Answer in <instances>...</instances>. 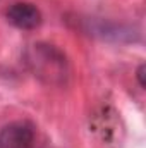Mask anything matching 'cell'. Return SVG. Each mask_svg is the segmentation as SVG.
I'll return each instance as SVG.
<instances>
[{"instance_id":"6da1fadb","label":"cell","mask_w":146,"mask_h":148,"mask_svg":"<svg viewBox=\"0 0 146 148\" xmlns=\"http://www.w3.org/2000/svg\"><path fill=\"white\" fill-rule=\"evenodd\" d=\"M24 62L35 77L43 81L45 84L62 86L69 79V60L65 53L50 43L38 41L26 48Z\"/></svg>"},{"instance_id":"7a4b0ae2","label":"cell","mask_w":146,"mask_h":148,"mask_svg":"<svg viewBox=\"0 0 146 148\" xmlns=\"http://www.w3.org/2000/svg\"><path fill=\"white\" fill-rule=\"evenodd\" d=\"M35 126L28 121H14L0 129V148H33Z\"/></svg>"},{"instance_id":"3957f363","label":"cell","mask_w":146,"mask_h":148,"mask_svg":"<svg viewBox=\"0 0 146 148\" xmlns=\"http://www.w3.org/2000/svg\"><path fill=\"white\" fill-rule=\"evenodd\" d=\"M7 21L19 29H35L41 24V12L35 3L17 2L12 3L5 12Z\"/></svg>"},{"instance_id":"277c9868","label":"cell","mask_w":146,"mask_h":148,"mask_svg":"<svg viewBox=\"0 0 146 148\" xmlns=\"http://www.w3.org/2000/svg\"><path fill=\"white\" fill-rule=\"evenodd\" d=\"M136 76H138V79H139L141 88H145V86H146V81H145V66H143V64L139 66V69H138V74H136Z\"/></svg>"}]
</instances>
